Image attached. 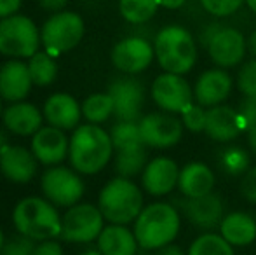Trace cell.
<instances>
[{
	"mask_svg": "<svg viewBox=\"0 0 256 255\" xmlns=\"http://www.w3.org/2000/svg\"><path fill=\"white\" fill-rule=\"evenodd\" d=\"M182 229V213L172 203L155 201L142 210L134 220V236L140 248L158 250L171 245Z\"/></svg>",
	"mask_w": 256,
	"mask_h": 255,
	"instance_id": "cell-1",
	"label": "cell"
},
{
	"mask_svg": "<svg viewBox=\"0 0 256 255\" xmlns=\"http://www.w3.org/2000/svg\"><path fill=\"white\" fill-rule=\"evenodd\" d=\"M155 58L164 72L185 75L196 67L199 48L190 30L182 25H168L154 37Z\"/></svg>",
	"mask_w": 256,
	"mask_h": 255,
	"instance_id": "cell-2",
	"label": "cell"
},
{
	"mask_svg": "<svg viewBox=\"0 0 256 255\" xmlns=\"http://www.w3.org/2000/svg\"><path fill=\"white\" fill-rule=\"evenodd\" d=\"M110 133L98 124H82L77 126L70 138V161L72 166L82 175L100 173L114 154Z\"/></svg>",
	"mask_w": 256,
	"mask_h": 255,
	"instance_id": "cell-3",
	"label": "cell"
},
{
	"mask_svg": "<svg viewBox=\"0 0 256 255\" xmlns=\"http://www.w3.org/2000/svg\"><path fill=\"white\" fill-rule=\"evenodd\" d=\"M98 208L110 224L128 225L138 218L143 206V192L131 178L117 177L106 182L98 197Z\"/></svg>",
	"mask_w": 256,
	"mask_h": 255,
	"instance_id": "cell-4",
	"label": "cell"
},
{
	"mask_svg": "<svg viewBox=\"0 0 256 255\" xmlns=\"http://www.w3.org/2000/svg\"><path fill=\"white\" fill-rule=\"evenodd\" d=\"M12 220L20 234L46 241L61 234V217L54 204L42 197H24L16 204Z\"/></svg>",
	"mask_w": 256,
	"mask_h": 255,
	"instance_id": "cell-5",
	"label": "cell"
},
{
	"mask_svg": "<svg viewBox=\"0 0 256 255\" xmlns=\"http://www.w3.org/2000/svg\"><path fill=\"white\" fill-rule=\"evenodd\" d=\"M40 34L28 16L12 14L0 20V55L10 58H32L38 51Z\"/></svg>",
	"mask_w": 256,
	"mask_h": 255,
	"instance_id": "cell-6",
	"label": "cell"
},
{
	"mask_svg": "<svg viewBox=\"0 0 256 255\" xmlns=\"http://www.w3.org/2000/svg\"><path fill=\"white\" fill-rule=\"evenodd\" d=\"M84 37V20L77 13H54L40 30V41L46 51L52 56L72 51Z\"/></svg>",
	"mask_w": 256,
	"mask_h": 255,
	"instance_id": "cell-7",
	"label": "cell"
},
{
	"mask_svg": "<svg viewBox=\"0 0 256 255\" xmlns=\"http://www.w3.org/2000/svg\"><path fill=\"white\" fill-rule=\"evenodd\" d=\"M104 217L98 206L89 203L74 204L61 218V238L72 243H89L98 239Z\"/></svg>",
	"mask_w": 256,
	"mask_h": 255,
	"instance_id": "cell-8",
	"label": "cell"
},
{
	"mask_svg": "<svg viewBox=\"0 0 256 255\" xmlns=\"http://www.w3.org/2000/svg\"><path fill=\"white\" fill-rule=\"evenodd\" d=\"M150 93L158 109L176 116H182L192 103H196L194 88L188 84V81L183 75L171 72H162L160 75H157L152 82Z\"/></svg>",
	"mask_w": 256,
	"mask_h": 255,
	"instance_id": "cell-9",
	"label": "cell"
},
{
	"mask_svg": "<svg viewBox=\"0 0 256 255\" xmlns=\"http://www.w3.org/2000/svg\"><path fill=\"white\" fill-rule=\"evenodd\" d=\"M142 140L148 149H171L183 138L182 117L171 112H150L138 121Z\"/></svg>",
	"mask_w": 256,
	"mask_h": 255,
	"instance_id": "cell-10",
	"label": "cell"
},
{
	"mask_svg": "<svg viewBox=\"0 0 256 255\" xmlns=\"http://www.w3.org/2000/svg\"><path fill=\"white\" fill-rule=\"evenodd\" d=\"M108 95L114 98V116L117 121H140L145 103V86L134 75H120L108 84Z\"/></svg>",
	"mask_w": 256,
	"mask_h": 255,
	"instance_id": "cell-11",
	"label": "cell"
},
{
	"mask_svg": "<svg viewBox=\"0 0 256 255\" xmlns=\"http://www.w3.org/2000/svg\"><path fill=\"white\" fill-rule=\"evenodd\" d=\"M176 208L180 213L185 215V218L202 232H209L212 229L220 227L223 217H225V201L220 194L211 192L200 197H183L174 199Z\"/></svg>",
	"mask_w": 256,
	"mask_h": 255,
	"instance_id": "cell-12",
	"label": "cell"
},
{
	"mask_svg": "<svg viewBox=\"0 0 256 255\" xmlns=\"http://www.w3.org/2000/svg\"><path fill=\"white\" fill-rule=\"evenodd\" d=\"M155 58V49L150 39L140 35L118 41L112 49V63L118 72L128 75H136L145 72Z\"/></svg>",
	"mask_w": 256,
	"mask_h": 255,
	"instance_id": "cell-13",
	"label": "cell"
},
{
	"mask_svg": "<svg viewBox=\"0 0 256 255\" xmlns=\"http://www.w3.org/2000/svg\"><path fill=\"white\" fill-rule=\"evenodd\" d=\"M40 185L44 196L56 206L70 208L84 196V182L77 173L64 166L51 168L46 171L42 175Z\"/></svg>",
	"mask_w": 256,
	"mask_h": 255,
	"instance_id": "cell-14",
	"label": "cell"
},
{
	"mask_svg": "<svg viewBox=\"0 0 256 255\" xmlns=\"http://www.w3.org/2000/svg\"><path fill=\"white\" fill-rule=\"evenodd\" d=\"M206 51L216 67L228 70L244 63L248 55V37H244L239 28L223 25L222 30L209 42Z\"/></svg>",
	"mask_w": 256,
	"mask_h": 255,
	"instance_id": "cell-15",
	"label": "cell"
},
{
	"mask_svg": "<svg viewBox=\"0 0 256 255\" xmlns=\"http://www.w3.org/2000/svg\"><path fill=\"white\" fill-rule=\"evenodd\" d=\"M248 131L242 116L237 109L230 105H216L208 109L206 114V136L218 143H228L239 138L242 133Z\"/></svg>",
	"mask_w": 256,
	"mask_h": 255,
	"instance_id": "cell-16",
	"label": "cell"
},
{
	"mask_svg": "<svg viewBox=\"0 0 256 255\" xmlns=\"http://www.w3.org/2000/svg\"><path fill=\"white\" fill-rule=\"evenodd\" d=\"M234 89V79L225 68H209L197 77L194 86V98L196 103L202 105L204 109L222 105L226 102Z\"/></svg>",
	"mask_w": 256,
	"mask_h": 255,
	"instance_id": "cell-17",
	"label": "cell"
},
{
	"mask_svg": "<svg viewBox=\"0 0 256 255\" xmlns=\"http://www.w3.org/2000/svg\"><path fill=\"white\" fill-rule=\"evenodd\" d=\"M180 170L182 168L176 164V161L168 156L150 159L142 173V185L145 192L155 197L171 194L174 189H178Z\"/></svg>",
	"mask_w": 256,
	"mask_h": 255,
	"instance_id": "cell-18",
	"label": "cell"
},
{
	"mask_svg": "<svg viewBox=\"0 0 256 255\" xmlns=\"http://www.w3.org/2000/svg\"><path fill=\"white\" fill-rule=\"evenodd\" d=\"M32 152L35 154L38 163L48 166L60 164L70 152V140L60 128H40L32 138Z\"/></svg>",
	"mask_w": 256,
	"mask_h": 255,
	"instance_id": "cell-19",
	"label": "cell"
},
{
	"mask_svg": "<svg viewBox=\"0 0 256 255\" xmlns=\"http://www.w3.org/2000/svg\"><path fill=\"white\" fill-rule=\"evenodd\" d=\"M0 171L10 182L26 184L37 173V157L20 145H7L0 150Z\"/></svg>",
	"mask_w": 256,
	"mask_h": 255,
	"instance_id": "cell-20",
	"label": "cell"
},
{
	"mask_svg": "<svg viewBox=\"0 0 256 255\" xmlns=\"http://www.w3.org/2000/svg\"><path fill=\"white\" fill-rule=\"evenodd\" d=\"M32 81L28 65L23 62H7L0 67V96L7 102H23L30 93Z\"/></svg>",
	"mask_w": 256,
	"mask_h": 255,
	"instance_id": "cell-21",
	"label": "cell"
},
{
	"mask_svg": "<svg viewBox=\"0 0 256 255\" xmlns=\"http://www.w3.org/2000/svg\"><path fill=\"white\" fill-rule=\"evenodd\" d=\"M216 177L208 164L192 161L180 170L178 191L183 197H200L214 192Z\"/></svg>",
	"mask_w": 256,
	"mask_h": 255,
	"instance_id": "cell-22",
	"label": "cell"
},
{
	"mask_svg": "<svg viewBox=\"0 0 256 255\" xmlns=\"http://www.w3.org/2000/svg\"><path fill=\"white\" fill-rule=\"evenodd\" d=\"M82 107L74 96L66 93H56L49 96L44 105V117L48 123L60 129H74L80 123Z\"/></svg>",
	"mask_w": 256,
	"mask_h": 255,
	"instance_id": "cell-23",
	"label": "cell"
},
{
	"mask_svg": "<svg viewBox=\"0 0 256 255\" xmlns=\"http://www.w3.org/2000/svg\"><path fill=\"white\" fill-rule=\"evenodd\" d=\"M4 126L20 136H34L42 128V114L32 103L16 102L9 105L2 114Z\"/></svg>",
	"mask_w": 256,
	"mask_h": 255,
	"instance_id": "cell-24",
	"label": "cell"
},
{
	"mask_svg": "<svg viewBox=\"0 0 256 255\" xmlns=\"http://www.w3.org/2000/svg\"><path fill=\"white\" fill-rule=\"evenodd\" d=\"M220 234L232 246H250L256 239V220L246 211H230L225 213L218 227Z\"/></svg>",
	"mask_w": 256,
	"mask_h": 255,
	"instance_id": "cell-25",
	"label": "cell"
},
{
	"mask_svg": "<svg viewBox=\"0 0 256 255\" xmlns=\"http://www.w3.org/2000/svg\"><path fill=\"white\" fill-rule=\"evenodd\" d=\"M138 239L128 225L110 224L98 236V248L103 255H136Z\"/></svg>",
	"mask_w": 256,
	"mask_h": 255,
	"instance_id": "cell-26",
	"label": "cell"
},
{
	"mask_svg": "<svg viewBox=\"0 0 256 255\" xmlns=\"http://www.w3.org/2000/svg\"><path fill=\"white\" fill-rule=\"evenodd\" d=\"M146 163H148V147L145 143H140V145L129 147V149L117 150L115 170H117L118 177L132 178L143 173Z\"/></svg>",
	"mask_w": 256,
	"mask_h": 255,
	"instance_id": "cell-27",
	"label": "cell"
},
{
	"mask_svg": "<svg viewBox=\"0 0 256 255\" xmlns=\"http://www.w3.org/2000/svg\"><path fill=\"white\" fill-rule=\"evenodd\" d=\"M158 7V0H118V13L131 25L148 23Z\"/></svg>",
	"mask_w": 256,
	"mask_h": 255,
	"instance_id": "cell-28",
	"label": "cell"
},
{
	"mask_svg": "<svg viewBox=\"0 0 256 255\" xmlns=\"http://www.w3.org/2000/svg\"><path fill=\"white\" fill-rule=\"evenodd\" d=\"M186 255H236L234 246L222 234L209 231L199 234L188 246Z\"/></svg>",
	"mask_w": 256,
	"mask_h": 255,
	"instance_id": "cell-29",
	"label": "cell"
},
{
	"mask_svg": "<svg viewBox=\"0 0 256 255\" xmlns=\"http://www.w3.org/2000/svg\"><path fill=\"white\" fill-rule=\"evenodd\" d=\"M220 168L230 177H244L251 168L250 154L239 145H228L220 152L218 157Z\"/></svg>",
	"mask_w": 256,
	"mask_h": 255,
	"instance_id": "cell-30",
	"label": "cell"
},
{
	"mask_svg": "<svg viewBox=\"0 0 256 255\" xmlns=\"http://www.w3.org/2000/svg\"><path fill=\"white\" fill-rule=\"evenodd\" d=\"M28 70L35 86H49L58 75V65L52 55L37 51L28 62Z\"/></svg>",
	"mask_w": 256,
	"mask_h": 255,
	"instance_id": "cell-31",
	"label": "cell"
},
{
	"mask_svg": "<svg viewBox=\"0 0 256 255\" xmlns=\"http://www.w3.org/2000/svg\"><path fill=\"white\" fill-rule=\"evenodd\" d=\"M114 114V98L108 93H96L82 103V116L91 124L104 123Z\"/></svg>",
	"mask_w": 256,
	"mask_h": 255,
	"instance_id": "cell-32",
	"label": "cell"
},
{
	"mask_svg": "<svg viewBox=\"0 0 256 255\" xmlns=\"http://www.w3.org/2000/svg\"><path fill=\"white\" fill-rule=\"evenodd\" d=\"M110 138L115 150L129 149L143 143L138 121H117L110 129Z\"/></svg>",
	"mask_w": 256,
	"mask_h": 255,
	"instance_id": "cell-33",
	"label": "cell"
},
{
	"mask_svg": "<svg viewBox=\"0 0 256 255\" xmlns=\"http://www.w3.org/2000/svg\"><path fill=\"white\" fill-rule=\"evenodd\" d=\"M237 89L244 96H256V58H251L240 65L236 77Z\"/></svg>",
	"mask_w": 256,
	"mask_h": 255,
	"instance_id": "cell-34",
	"label": "cell"
},
{
	"mask_svg": "<svg viewBox=\"0 0 256 255\" xmlns=\"http://www.w3.org/2000/svg\"><path fill=\"white\" fill-rule=\"evenodd\" d=\"M199 2L206 13L218 20L234 16L244 6V0H199Z\"/></svg>",
	"mask_w": 256,
	"mask_h": 255,
	"instance_id": "cell-35",
	"label": "cell"
},
{
	"mask_svg": "<svg viewBox=\"0 0 256 255\" xmlns=\"http://www.w3.org/2000/svg\"><path fill=\"white\" fill-rule=\"evenodd\" d=\"M206 114L208 109H204L199 103H192L185 112L182 114V123L186 131L190 133H204L206 129Z\"/></svg>",
	"mask_w": 256,
	"mask_h": 255,
	"instance_id": "cell-36",
	"label": "cell"
},
{
	"mask_svg": "<svg viewBox=\"0 0 256 255\" xmlns=\"http://www.w3.org/2000/svg\"><path fill=\"white\" fill-rule=\"evenodd\" d=\"M35 239L26 238L23 234L12 236L9 241L4 243L0 255H34L35 253Z\"/></svg>",
	"mask_w": 256,
	"mask_h": 255,
	"instance_id": "cell-37",
	"label": "cell"
},
{
	"mask_svg": "<svg viewBox=\"0 0 256 255\" xmlns=\"http://www.w3.org/2000/svg\"><path fill=\"white\" fill-rule=\"evenodd\" d=\"M240 194L246 201L256 204V164L240 177Z\"/></svg>",
	"mask_w": 256,
	"mask_h": 255,
	"instance_id": "cell-38",
	"label": "cell"
},
{
	"mask_svg": "<svg viewBox=\"0 0 256 255\" xmlns=\"http://www.w3.org/2000/svg\"><path fill=\"white\" fill-rule=\"evenodd\" d=\"M237 110L240 112V116H242L248 128L254 126L256 124V96H244V98L240 100Z\"/></svg>",
	"mask_w": 256,
	"mask_h": 255,
	"instance_id": "cell-39",
	"label": "cell"
},
{
	"mask_svg": "<svg viewBox=\"0 0 256 255\" xmlns=\"http://www.w3.org/2000/svg\"><path fill=\"white\" fill-rule=\"evenodd\" d=\"M223 28L222 21H211V23H206L202 27V30L199 32V44L206 49L209 46V42L214 39V35L218 34Z\"/></svg>",
	"mask_w": 256,
	"mask_h": 255,
	"instance_id": "cell-40",
	"label": "cell"
},
{
	"mask_svg": "<svg viewBox=\"0 0 256 255\" xmlns=\"http://www.w3.org/2000/svg\"><path fill=\"white\" fill-rule=\"evenodd\" d=\"M34 255H63V248L60 243L52 241V239H46L35 246Z\"/></svg>",
	"mask_w": 256,
	"mask_h": 255,
	"instance_id": "cell-41",
	"label": "cell"
},
{
	"mask_svg": "<svg viewBox=\"0 0 256 255\" xmlns=\"http://www.w3.org/2000/svg\"><path fill=\"white\" fill-rule=\"evenodd\" d=\"M21 7V0H0V20L16 14Z\"/></svg>",
	"mask_w": 256,
	"mask_h": 255,
	"instance_id": "cell-42",
	"label": "cell"
},
{
	"mask_svg": "<svg viewBox=\"0 0 256 255\" xmlns=\"http://www.w3.org/2000/svg\"><path fill=\"white\" fill-rule=\"evenodd\" d=\"M38 4H40L44 9L52 11V13H60V11H63L64 7H66L68 0H38Z\"/></svg>",
	"mask_w": 256,
	"mask_h": 255,
	"instance_id": "cell-43",
	"label": "cell"
},
{
	"mask_svg": "<svg viewBox=\"0 0 256 255\" xmlns=\"http://www.w3.org/2000/svg\"><path fill=\"white\" fill-rule=\"evenodd\" d=\"M155 255H186V253L182 250V246L171 243V245H166V246H162V248L155 250Z\"/></svg>",
	"mask_w": 256,
	"mask_h": 255,
	"instance_id": "cell-44",
	"label": "cell"
},
{
	"mask_svg": "<svg viewBox=\"0 0 256 255\" xmlns=\"http://www.w3.org/2000/svg\"><path fill=\"white\" fill-rule=\"evenodd\" d=\"M185 4H186V0H158V6L164 7V9H171V11L182 9Z\"/></svg>",
	"mask_w": 256,
	"mask_h": 255,
	"instance_id": "cell-45",
	"label": "cell"
},
{
	"mask_svg": "<svg viewBox=\"0 0 256 255\" xmlns=\"http://www.w3.org/2000/svg\"><path fill=\"white\" fill-rule=\"evenodd\" d=\"M246 138H248V145H250L251 152L256 156V124H254V126H251V128H248Z\"/></svg>",
	"mask_w": 256,
	"mask_h": 255,
	"instance_id": "cell-46",
	"label": "cell"
},
{
	"mask_svg": "<svg viewBox=\"0 0 256 255\" xmlns=\"http://www.w3.org/2000/svg\"><path fill=\"white\" fill-rule=\"evenodd\" d=\"M248 53L251 55V58H256V30H253L248 37Z\"/></svg>",
	"mask_w": 256,
	"mask_h": 255,
	"instance_id": "cell-47",
	"label": "cell"
},
{
	"mask_svg": "<svg viewBox=\"0 0 256 255\" xmlns=\"http://www.w3.org/2000/svg\"><path fill=\"white\" fill-rule=\"evenodd\" d=\"M7 131H9V129L6 126H0V150L9 145V135H7Z\"/></svg>",
	"mask_w": 256,
	"mask_h": 255,
	"instance_id": "cell-48",
	"label": "cell"
},
{
	"mask_svg": "<svg viewBox=\"0 0 256 255\" xmlns=\"http://www.w3.org/2000/svg\"><path fill=\"white\" fill-rule=\"evenodd\" d=\"M244 6H246L251 13L256 14V0H244Z\"/></svg>",
	"mask_w": 256,
	"mask_h": 255,
	"instance_id": "cell-49",
	"label": "cell"
},
{
	"mask_svg": "<svg viewBox=\"0 0 256 255\" xmlns=\"http://www.w3.org/2000/svg\"><path fill=\"white\" fill-rule=\"evenodd\" d=\"M4 243H6V241H4V234H2V231H0V250H2Z\"/></svg>",
	"mask_w": 256,
	"mask_h": 255,
	"instance_id": "cell-50",
	"label": "cell"
},
{
	"mask_svg": "<svg viewBox=\"0 0 256 255\" xmlns=\"http://www.w3.org/2000/svg\"><path fill=\"white\" fill-rule=\"evenodd\" d=\"M82 255H103L102 252H86V253H82Z\"/></svg>",
	"mask_w": 256,
	"mask_h": 255,
	"instance_id": "cell-51",
	"label": "cell"
},
{
	"mask_svg": "<svg viewBox=\"0 0 256 255\" xmlns=\"http://www.w3.org/2000/svg\"><path fill=\"white\" fill-rule=\"evenodd\" d=\"M0 98H2V96H0ZM0 114H2V102H0Z\"/></svg>",
	"mask_w": 256,
	"mask_h": 255,
	"instance_id": "cell-52",
	"label": "cell"
},
{
	"mask_svg": "<svg viewBox=\"0 0 256 255\" xmlns=\"http://www.w3.org/2000/svg\"><path fill=\"white\" fill-rule=\"evenodd\" d=\"M136 255H148V253H136Z\"/></svg>",
	"mask_w": 256,
	"mask_h": 255,
	"instance_id": "cell-53",
	"label": "cell"
}]
</instances>
